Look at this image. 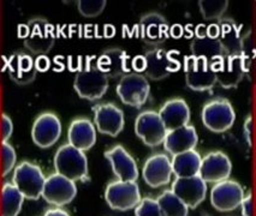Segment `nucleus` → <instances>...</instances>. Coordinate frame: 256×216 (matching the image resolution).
<instances>
[{
    "label": "nucleus",
    "mask_w": 256,
    "mask_h": 216,
    "mask_svg": "<svg viewBox=\"0 0 256 216\" xmlns=\"http://www.w3.org/2000/svg\"><path fill=\"white\" fill-rule=\"evenodd\" d=\"M105 200L111 209L125 212V210L135 209L142 198L136 182L114 180L107 185Z\"/></svg>",
    "instance_id": "obj_6"
},
{
    "label": "nucleus",
    "mask_w": 256,
    "mask_h": 216,
    "mask_svg": "<svg viewBox=\"0 0 256 216\" xmlns=\"http://www.w3.org/2000/svg\"><path fill=\"white\" fill-rule=\"evenodd\" d=\"M172 164L171 159L165 154H156L152 155L144 162L142 168V177L144 183L153 189L162 188L168 185L172 178Z\"/></svg>",
    "instance_id": "obj_15"
},
{
    "label": "nucleus",
    "mask_w": 256,
    "mask_h": 216,
    "mask_svg": "<svg viewBox=\"0 0 256 216\" xmlns=\"http://www.w3.org/2000/svg\"><path fill=\"white\" fill-rule=\"evenodd\" d=\"M2 176L6 177L14 170L17 161L16 150H14V148L8 142H2Z\"/></svg>",
    "instance_id": "obj_33"
},
{
    "label": "nucleus",
    "mask_w": 256,
    "mask_h": 216,
    "mask_svg": "<svg viewBox=\"0 0 256 216\" xmlns=\"http://www.w3.org/2000/svg\"><path fill=\"white\" fill-rule=\"evenodd\" d=\"M204 125L214 134L230 130L236 120V113L231 102L226 99H214L204 106L201 112Z\"/></svg>",
    "instance_id": "obj_3"
},
{
    "label": "nucleus",
    "mask_w": 256,
    "mask_h": 216,
    "mask_svg": "<svg viewBox=\"0 0 256 216\" xmlns=\"http://www.w3.org/2000/svg\"><path fill=\"white\" fill-rule=\"evenodd\" d=\"M135 134L147 147H159L164 143L168 130L156 111H144L135 120Z\"/></svg>",
    "instance_id": "obj_9"
},
{
    "label": "nucleus",
    "mask_w": 256,
    "mask_h": 216,
    "mask_svg": "<svg viewBox=\"0 0 256 216\" xmlns=\"http://www.w3.org/2000/svg\"><path fill=\"white\" fill-rule=\"evenodd\" d=\"M198 142V131L194 126L186 125L168 131L164 141V148L172 156L195 149Z\"/></svg>",
    "instance_id": "obj_21"
},
{
    "label": "nucleus",
    "mask_w": 256,
    "mask_h": 216,
    "mask_svg": "<svg viewBox=\"0 0 256 216\" xmlns=\"http://www.w3.org/2000/svg\"><path fill=\"white\" fill-rule=\"evenodd\" d=\"M228 7V0H200L198 1L200 12L206 20L222 19Z\"/></svg>",
    "instance_id": "obj_31"
},
{
    "label": "nucleus",
    "mask_w": 256,
    "mask_h": 216,
    "mask_svg": "<svg viewBox=\"0 0 256 216\" xmlns=\"http://www.w3.org/2000/svg\"><path fill=\"white\" fill-rule=\"evenodd\" d=\"M8 69L10 78L20 85H26L34 82L38 72L32 55L22 52L11 55L8 61Z\"/></svg>",
    "instance_id": "obj_25"
},
{
    "label": "nucleus",
    "mask_w": 256,
    "mask_h": 216,
    "mask_svg": "<svg viewBox=\"0 0 256 216\" xmlns=\"http://www.w3.org/2000/svg\"><path fill=\"white\" fill-rule=\"evenodd\" d=\"M232 171V164L228 156L222 152H210L202 158L198 176L207 183L224 182L228 179Z\"/></svg>",
    "instance_id": "obj_16"
},
{
    "label": "nucleus",
    "mask_w": 256,
    "mask_h": 216,
    "mask_svg": "<svg viewBox=\"0 0 256 216\" xmlns=\"http://www.w3.org/2000/svg\"><path fill=\"white\" fill-rule=\"evenodd\" d=\"M135 216H162V213L156 200L146 197L135 208Z\"/></svg>",
    "instance_id": "obj_34"
},
{
    "label": "nucleus",
    "mask_w": 256,
    "mask_h": 216,
    "mask_svg": "<svg viewBox=\"0 0 256 216\" xmlns=\"http://www.w3.org/2000/svg\"><path fill=\"white\" fill-rule=\"evenodd\" d=\"M68 141L70 146L87 152L96 143V127L87 118H77L71 121L68 130Z\"/></svg>",
    "instance_id": "obj_20"
},
{
    "label": "nucleus",
    "mask_w": 256,
    "mask_h": 216,
    "mask_svg": "<svg viewBox=\"0 0 256 216\" xmlns=\"http://www.w3.org/2000/svg\"><path fill=\"white\" fill-rule=\"evenodd\" d=\"M106 4V0H78L77 8L83 17L94 18L104 12Z\"/></svg>",
    "instance_id": "obj_32"
},
{
    "label": "nucleus",
    "mask_w": 256,
    "mask_h": 216,
    "mask_svg": "<svg viewBox=\"0 0 256 216\" xmlns=\"http://www.w3.org/2000/svg\"><path fill=\"white\" fill-rule=\"evenodd\" d=\"M34 64L38 72H46L50 67V60L47 55H38V58L34 60Z\"/></svg>",
    "instance_id": "obj_37"
},
{
    "label": "nucleus",
    "mask_w": 256,
    "mask_h": 216,
    "mask_svg": "<svg viewBox=\"0 0 256 216\" xmlns=\"http://www.w3.org/2000/svg\"><path fill=\"white\" fill-rule=\"evenodd\" d=\"M220 35L218 40L224 47L228 55L242 54V41L237 24L231 19H224L219 23Z\"/></svg>",
    "instance_id": "obj_28"
},
{
    "label": "nucleus",
    "mask_w": 256,
    "mask_h": 216,
    "mask_svg": "<svg viewBox=\"0 0 256 216\" xmlns=\"http://www.w3.org/2000/svg\"><path fill=\"white\" fill-rule=\"evenodd\" d=\"M29 35L24 40V46L29 52L36 55H46L56 42L54 26L48 20L35 17L28 22Z\"/></svg>",
    "instance_id": "obj_8"
},
{
    "label": "nucleus",
    "mask_w": 256,
    "mask_h": 216,
    "mask_svg": "<svg viewBox=\"0 0 256 216\" xmlns=\"http://www.w3.org/2000/svg\"><path fill=\"white\" fill-rule=\"evenodd\" d=\"M117 94L124 105L140 108L150 95V84L147 77L141 73H126L118 83Z\"/></svg>",
    "instance_id": "obj_5"
},
{
    "label": "nucleus",
    "mask_w": 256,
    "mask_h": 216,
    "mask_svg": "<svg viewBox=\"0 0 256 216\" xmlns=\"http://www.w3.org/2000/svg\"><path fill=\"white\" fill-rule=\"evenodd\" d=\"M62 123L54 113L44 112L35 119L32 127V142L41 149L53 147L60 138Z\"/></svg>",
    "instance_id": "obj_13"
},
{
    "label": "nucleus",
    "mask_w": 256,
    "mask_h": 216,
    "mask_svg": "<svg viewBox=\"0 0 256 216\" xmlns=\"http://www.w3.org/2000/svg\"><path fill=\"white\" fill-rule=\"evenodd\" d=\"M158 113L162 118L168 132L189 125L190 115H192L189 105L183 99L168 100L164 103Z\"/></svg>",
    "instance_id": "obj_22"
},
{
    "label": "nucleus",
    "mask_w": 256,
    "mask_h": 216,
    "mask_svg": "<svg viewBox=\"0 0 256 216\" xmlns=\"http://www.w3.org/2000/svg\"><path fill=\"white\" fill-rule=\"evenodd\" d=\"M146 76L152 81H162L170 73L178 70L180 65L171 58V54L168 51L160 47H154L146 52Z\"/></svg>",
    "instance_id": "obj_17"
},
{
    "label": "nucleus",
    "mask_w": 256,
    "mask_h": 216,
    "mask_svg": "<svg viewBox=\"0 0 256 216\" xmlns=\"http://www.w3.org/2000/svg\"><path fill=\"white\" fill-rule=\"evenodd\" d=\"M190 52L194 57L207 60L210 66L218 65L228 57L224 47L218 38L214 40L207 36L201 38L196 37L195 40H192V42L190 43Z\"/></svg>",
    "instance_id": "obj_26"
},
{
    "label": "nucleus",
    "mask_w": 256,
    "mask_h": 216,
    "mask_svg": "<svg viewBox=\"0 0 256 216\" xmlns=\"http://www.w3.org/2000/svg\"><path fill=\"white\" fill-rule=\"evenodd\" d=\"M44 182L46 177L40 166L23 161L14 167L12 184L26 200L36 201L42 197Z\"/></svg>",
    "instance_id": "obj_2"
},
{
    "label": "nucleus",
    "mask_w": 256,
    "mask_h": 216,
    "mask_svg": "<svg viewBox=\"0 0 256 216\" xmlns=\"http://www.w3.org/2000/svg\"><path fill=\"white\" fill-rule=\"evenodd\" d=\"M140 35L146 45L159 47L170 36L168 20L158 12L144 14L140 20Z\"/></svg>",
    "instance_id": "obj_18"
},
{
    "label": "nucleus",
    "mask_w": 256,
    "mask_h": 216,
    "mask_svg": "<svg viewBox=\"0 0 256 216\" xmlns=\"http://www.w3.org/2000/svg\"><path fill=\"white\" fill-rule=\"evenodd\" d=\"M105 158L118 180L136 182L138 178V167L135 159L125 150L124 147L116 146L105 152Z\"/></svg>",
    "instance_id": "obj_19"
},
{
    "label": "nucleus",
    "mask_w": 256,
    "mask_h": 216,
    "mask_svg": "<svg viewBox=\"0 0 256 216\" xmlns=\"http://www.w3.org/2000/svg\"><path fill=\"white\" fill-rule=\"evenodd\" d=\"M132 67H134V70L136 71V73L144 72V71H146L144 55V57L138 55V57H136L135 59H134V60H132Z\"/></svg>",
    "instance_id": "obj_38"
},
{
    "label": "nucleus",
    "mask_w": 256,
    "mask_h": 216,
    "mask_svg": "<svg viewBox=\"0 0 256 216\" xmlns=\"http://www.w3.org/2000/svg\"><path fill=\"white\" fill-rule=\"evenodd\" d=\"M74 88L81 99L96 101L105 95L108 89V78L96 66L88 65L77 72Z\"/></svg>",
    "instance_id": "obj_4"
},
{
    "label": "nucleus",
    "mask_w": 256,
    "mask_h": 216,
    "mask_svg": "<svg viewBox=\"0 0 256 216\" xmlns=\"http://www.w3.org/2000/svg\"><path fill=\"white\" fill-rule=\"evenodd\" d=\"M156 201L162 216H188L189 208L171 190L164 191Z\"/></svg>",
    "instance_id": "obj_30"
},
{
    "label": "nucleus",
    "mask_w": 256,
    "mask_h": 216,
    "mask_svg": "<svg viewBox=\"0 0 256 216\" xmlns=\"http://www.w3.org/2000/svg\"><path fill=\"white\" fill-rule=\"evenodd\" d=\"M94 125L100 134L117 137L125 125L124 113L114 103H99L94 106Z\"/></svg>",
    "instance_id": "obj_11"
},
{
    "label": "nucleus",
    "mask_w": 256,
    "mask_h": 216,
    "mask_svg": "<svg viewBox=\"0 0 256 216\" xmlns=\"http://www.w3.org/2000/svg\"><path fill=\"white\" fill-rule=\"evenodd\" d=\"M24 196L11 183H5L2 189V216H18Z\"/></svg>",
    "instance_id": "obj_29"
},
{
    "label": "nucleus",
    "mask_w": 256,
    "mask_h": 216,
    "mask_svg": "<svg viewBox=\"0 0 256 216\" xmlns=\"http://www.w3.org/2000/svg\"><path fill=\"white\" fill-rule=\"evenodd\" d=\"M184 72L186 85L192 90H210L216 84V75L210 65L202 58L186 55L184 58Z\"/></svg>",
    "instance_id": "obj_7"
},
{
    "label": "nucleus",
    "mask_w": 256,
    "mask_h": 216,
    "mask_svg": "<svg viewBox=\"0 0 256 216\" xmlns=\"http://www.w3.org/2000/svg\"><path fill=\"white\" fill-rule=\"evenodd\" d=\"M244 134H246V138L248 141L249 146H252V117L246 119V124H244Z\"/></svg>",
    "instance_id": "obj_39"
},
{
    "label": "nucleus",
    "mask_w": 256,
    "mask_h": 216,
    "mask_svg": "<svg viewBox=\"0 0 256 216\" xmlns=\"http://www.w3.org/2000/svg\"><path fill=\"white\" fill-rule=\"evenodd\" d=\"M220 35V26L219 24H210V26H207V31H206V36L210 38H219Z\"/></svg>",
    "instance_id": "obj_40"
},
{
    "label": "nucleus",
    "mask_w": 256,
    "mask_h": 216,
    "mask_svg": "<svg viewBox=\"0 0 256 216\" xmlns=\"http://www.w3.org/2000/svg\"><path fill=\"white\" fill-rule=\"evenodd\" d=\"M96 67L107 76V78L123 77L129 72L126 52L120 48L105 49L98 58Z\"/></svg>",
    "instance_id": "obj_24"
},
{
    "label": "nucleus",
    "mask_w": 256,
    "mask_h": 216,
    "mask_svg": "<svg viewBox=\"0 0 256 216\" xmlns=\"http://www.w3.org/2000/svg\"><path fill=\"white\" fill-rule=\"evenodd\" d=\"M202 156L195 149L178 154L171 159L172 171L177 178H190L198 176Z\"/></svg>",
    "instance_id": "obj_27"
},
{
    "label": "nucleus",
    "mask_w": 256,
    "mask_h": 216,
    "mask_svg": "<svg viewBox=\"0 0 256 216\" xmlns=\"http://www.w3.org/2000/svg\"><path fill=\"white\" fill-rule=\"evenodd\" d=\"M56 173L60 174L65 178L78 182L88 176V159L84 152L64 144L56 150L54 155Z\"/></svg>",
    "instance_id": "obj_1"
},
{
    "label": "nucleus",
    "mask_w": 256,
    "mask_h": 216,
    "mask_svg": "<svg viewBox=\"0 0 256 216\" xmlns=\"http://www.w3.org/2000/svg\"><path fill=\"white\" fill-rule=\"evenodd\" d=\"M244 196L246 195L240 183L226 179L224 182L216 183L212 188L210 203L218 212H232L240 206Z\"/></svg>",
    "instance_id": "obj_10"
},
{
    "label": "nucleus",
    "mask_w": 256,
    "mask_h": 216,
    "mask_svg": "<svg viewBox=\"0 0 256 216\" xmlns=\"http://www.w3.org/2000/svg\"><path fill=\"white\" fill-rule=\"evenodd\" d=\"M14 132V123L8 114L2 115V142H8Z\"/></svg>",
    "instance_id": "obj_35"
},
{
    "label": "nucleus",
    "mask_w": 256,
    "mask_h": 216,
    "mask_svg": "<svg viewBox=\"0 0 256 216\" xmlns=\"http://www.w3.org/2000/svg\"><path fill=\"white\" fill-rule=\"evenodd\" d=\"M29 35V26L28 24H20L18 26V37L20 38H26L28 37Z\"/></svg>",
    "instance_id": "obj_42"
},
{
    "label": "nucleus",
    "mask_w": 256,
    "mask_h": 216,
    "mask_svg": "<svg viewBox=\"0 0 256 216\" xmlns=\"http://www.w3.org/2000/svg\"><path fill=\"white\" fill-rule=\"evenodd\" d=\"M44 216H70V215L69 213L65 212V210H62L60 208H53V209L47 210Z\"/></svg>",
    "instance_id": "obj_41"
},
{
    "label": "nucleus",
    "mask_w": 256,
    "mask_h": 216,
    "mask_svg": "<svg viewBox=\"0 0 256 216\" xmlns=\"http://www.w3.org/2000/svg\"><path fill=\"white\" fill-rule=\"evenodd\" d=\"M171 191L189 209H195L207 196V183L200 176L190 178H176Z\"/></svg>",
    "instance_id": "obj_14"
},
{
    "label": "nucleus",
    "mask_w": 256,
    "mask_h": 216,
    "mask_svg": "<svg viewBox=\"0 0 256 216\" xmlns=\"http://www.w3.org/2000/svg\"><path fill=\"white\" fill-rule=\"evenodd\" d=\"M246 72V63L243 55H228L220 64L216 75V83L225 89L236 88L242 81Z\"/></svg>",
    "instance_id": "obj_23"
},
{
    "label": "nucleus",
    "mask_w": 256,
    "mask_h": 216,
    "mask_svg": "<svg viewBox=\"0 0 256 216\" xmlns=\"http://www.w3.org/2000/svg\"><path fill=\"white\" fill-rule=\"evenodd\" d=\"M77 196V186L72 180L54 173L47 177L44 182L42 197L46 202L56 207L66 206Z\"/></svg>",
    "instance_id": "obj_12"
},
{
    "label": "nucleus",
    "mask_w": 256,
    "mask_h": 216,
    "mask_svg": "<svg viewBox=\"0 0 256 216\" xmlns=\"http://www.w3.org/2000/svg\"><path fill=\"white\" fill-rule=\"evenodd\" d=\"M243 216H252L254 215V198H252V191L246 196H244L242 203H240Z\"/></svg>",
    "instance_id": "obj_36"
}]
</instances>
